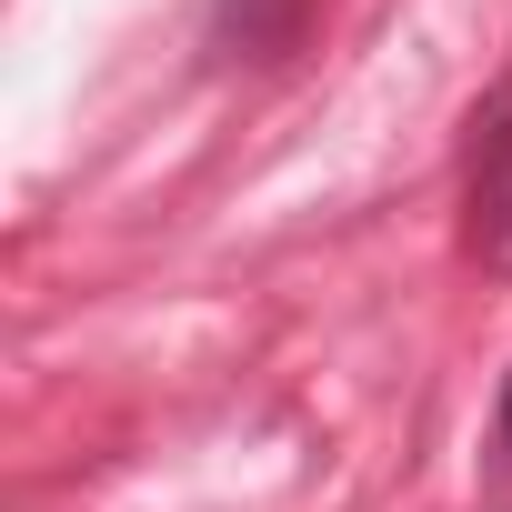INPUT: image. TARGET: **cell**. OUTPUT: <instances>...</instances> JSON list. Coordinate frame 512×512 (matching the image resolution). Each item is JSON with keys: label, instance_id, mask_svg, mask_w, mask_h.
Returning a JSON list of instances; mask_svg holds the SVG:
<instances>
[{"label": "cell", "instance_id": "6da1fadb", "mask_svg": "<svg viewBox=\"0 0 512 512\" xmlns=\"http://www.w3.org/2000/svg\"><path fill=\"white\" fill-rule=\"evenodd\" d=\"M462 241H472L482 272L512 282V81L472 121V221H462Z\"/></svg>", "mask_w": 512, "mask_h": 512}, {"label": "cell", "instance_id": "7a4b0ae2", "mask_svg": "<svg viewBox=\"0 0 512 512\" xmlns=\"http://www.w3.org/2000/svg\"><path fill=\"white\" fill-rule=\"evenodd\" d=\"M312 31V0H211V51L221 61H292Z\"/></svg>", "mask_w": 512, "mask_h": 512}, {"label": "cell", "instance_id": "3957f363", "mask_svg": "<svg viewBox=\"0 0 512 512\" xmlns=\"http://www.w3.org/2000/svg\"><path fill=\"white\" fill-rule=\"evenodd\" d=\"M492 442L512 452V372H502V412H492Z\"/></svg>", "mask_w": 512, "mask_h": 512}]
</instances>
